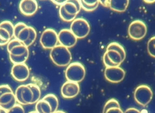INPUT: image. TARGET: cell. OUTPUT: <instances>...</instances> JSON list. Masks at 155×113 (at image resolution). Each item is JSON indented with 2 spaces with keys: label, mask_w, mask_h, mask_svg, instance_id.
Segmentation results:
<instances>
[{
  "label": "cell",
  "mask_w": 155,
  "mask_h": 113,
  "mask_svg": "<svg viewBox=\"0 0 155 113\" xmlns=\"http://www.w3.org/2000/svg\"><path fill=\"white\" fill-rule=\"evenodd\" d=\"M85 69L80 62L70 63L67 67L65 76L68 81L79 83L82 82L85 76Z\"/></svg>",
  "instance_id": "5"
},
{
  "label": "cell",
  "mask_w": 155,
  "mask_h": 113,
  "mask_svg": "<svg viewBox=\"0 0 155 113\" xmlns=\"http://www.w3.org/2000/svg\"><path fill=\"white\" fill-rule=\"evenodd\" d=\"M0 27L5 29L10 34L12 38L14 37V25L9 21H4L0 23Z\"/></svg>",
  "instance_id": "22"
},
{
  "label": "cell",
  "mask_w": 155,
  "mask_h": 113,
  "mask_svg": "<svg viewBox=\"0 0 155 113\" xmlns=\"http://www.w3.org/2000/svg\"><path fill=\"white\" fill-rule=\"evenodd\" d=\"M54 113H66L65 112H64V111H56V112H54Z\"/></svg>",
  "instance_id": "36"
},
{
  "label": "cell",
  "mask_w": 155,
  "mask_h": 113,
  "mask_svg": "<svg viewBox=\"0 0 155 113\" xmlns=\"http://www.w3.org/2000/svg\"><path fill=\"white\" fill-rule=\"evenodd\" d=\"M105 113H124L120 108H112L108 109Z\"/></svg>",
  "instance_id": "29"
},
{
  "label": "cell",
  "mask_w": 155,
  "mask_h": 113,
  "mask_svg": "<svg viewBox=\"0 0 155 113\" xmlns=\"http://www.w3.org/2000/svg\"><path fill=\"white\" fill-rule=\"evenodd\" d=\"M124 113H141L139 110L134 108H130L127 109Z\"/></svg>",
  "instance_id": "30"
},
{
  "label": "cell",
  "mask_w": 155,
  "mask_h": 113,
  "mask_svg": "<svg viewBox=\"0 0 155 113\" xmlns=\"http://www.w3.org/2000/svg\"><path fill=\"white\" fill-rule=\"evenodd\" d=\"M10 61L14 64L24 63L29 57V49L21 42L14 38L7 44Z\"/></svg>",
  "instance_id": "2"
},
{
  "label": "cell",
  "mask_w": 155,
  "mask_h": 113,
  "mask_svg": "<svg viewBox=\"0 0 155 113\" xmlns=\"http://www.w3.org/2000/svg\"><path fill=\"white\" fill-rule=\"evenodd\" d=\"M0 113H7V111L3 109L1 106H0Z\"/></svg>",
  "instance_id": "35"
},
{
  "label": "cell",
  "mask_w": 155,
  "mask_h": 113,
  "mask_svg": "<svg viewBox=\"0 0 155 113\" xmlns=\"http://www.w3.org/2000/svg\"><path fill=\"white\" fill-rule=\"evenodd\" d=\"M58 43V33L51 28L45 29L41 34L40 37V44L45 49L51 50Z\"/></svg>",
  "instance_id": "9"
},
{
  "label": "cell",
  "mask_w": 155,
  "mask_h": 113,
  "mask_svg": "<svg viewBox=\"0 0 155 113\" xmlns=\"http://www.w3.org/2000/svg\"><path fill=\"white\" fill-rule=\"evenodd\" d=\"M70 30L77 39H83L90 33V26L87 20L79 18L72 21Z\"/></svg>",
  "instance_id": "6"
},
{
  "label": "cell",
  "mask_w": 155,
  "mask_h": 113,
  "mask_svg": "<svg viewBox=\"0 0 155 113\" xmlns=\"http://www.w3.org/2000/svg\"><path fill=\"white\" fill-rule=\"evenodd\" d=\"M52 2H53L54 4L61 6V5H63V4L66 2V1H52Z\"/></svg>",
  "instance_id": "32"
},
{
  "label": "cell",
  "mask_w": 155,
  "mask_h": 113,
  "mask_svg": "<svg viewBox=\"0 0 155 113\" xmlns=\"http://www.w3.org/2000/svg\"><path fill=\"white\" fill-rule=\"evenodd\" d=\"M42 98L47 101L50 104L53 113H54L58 110L59 106V101L58 97L54 94H48L45 95Z\"/></svg>",
  "instance_id": "19"
},
{
  "label": "cell",
  "mask_w": 155,
  "mask_h": 113,
  "mask_svg": "<svg viewBox=\"0 0 155 113\" xmlns=\"http://www.w3.org/2000/svg\"><path fill=\"white\" fill-rule=\"evenodd\" d=\"M153 93L151 89L146 85L138 86L134 90V98L140 105L145 106L151 101Z\"/></svg>",
  "instance_id": "7"
},
{
  "label": "cell",
  "mask_w": 155,
  "mask_h": 113,
  "mask_svg": "<svg viewBox=\"0 0 155 113\" xmlns=\"http://www.w3.org/2000/svg\"><path fill=\"white\" fill-rule=\"evenodd\" d=\"M7 113H25V111L22 106L18 103L11 109L7 111Z\"/></svg>",
  "instance_id": "26"
},
{
  "label": "cell",
  "mask_w": 155,
  "mask_h": 113,
  "mask_svg": "<svg viewBox=\"0 0 155 113\" xmlns=\"http://www.w3.org/2000/svg\"><path fill=\"white\" fill-rule=\"evenodd\" d=\"M59 16L61 17V18L66 22H72L73 21H74L76 19L75 16H71L69 14H68L65 10H64V8H63V7L62 5H61L59 7Z\"/></svg>",
  "instance_id": "23"
},
{
  "label": "cell",
  "mask_w": 155,
  "mask_h": 113,
  "mask_svg": "<svg viewBox=\"0 0 155 113\" xmlns=\"http://www.w3.org/2000/svg\"><path fill=\"white\" fill-rule=\"evenodd\" d=\"M28 113H37V112L36 111H31V112H30Z\"/></svg>",
  "instance_id": "37"
},
{
  "label": "cell",
  "mask_w": 155,
  "mask_h": 113,
  "mask_svg": "<svg viewBox=\"0 0 155 113\" xmlns=\"http://www.w3.org/2000/svg\"><path fill=\"white\" fill-rule=\"evenodd\" d=\"M11 75L15 80L24 82L30 76L29 68L25 63L14 64L11 69Z\"/></svg>",
  "instance_id": "11"
},
{
  "label": "cell",
  "mask_w": 155,
  "mask_h": 113,
  "mask_svg": "<svg viewBox=\"0 0 155 113\" xmlns=\"http://www.w3.org/2000/svg\"><path fill=\"white\" fill-rule=\"evenodd\" d=\"M81 7L85 11H91L97 8L99 5V1H80Z\"/></svg>",
  "instance_id": "20"
},
{
  "label": "cell",
  "mask_w": 155,
  "mask_h": 113,
  "mask_svg": "<svg viewBox=\"0 0 155 113\" xmlns=\"http://www.w3.org/2000/svg\"><path fill=\"white\" fill-rule=\"evenodd\" d=\"M147 51L151 57L155 58V36L148 40L147 42Z\"/></svg>",
  "instance_id": "24"
},
{
  "label": "cell",
  "mask_w": 155,
  "mask_h": 113,
  "mask_svg": "<svg viewBox=\"0 0 155 113\" xmlns=\"http://www.w3.org/2000/svg\"><path fill=\"white\" fill-rule=\"evenodd\" d=\"M16 100L13 91L7 92L0 95V106L6 111L9 110L16 104Z\"/></svg>",
  "instance_id": "15"
},
{
  "label": "cell",
  "mask_w": 155,
  "mask_h": 113,
  "mask_svg": "<svg viewBox=\"0 0 155 113\" xmlns=\"http://www.w3.org/2000/svg\"><path fill=\"white\" fill-rule=\"evenodd\" d=\"M16 102L21 105H27L36 103L40 100L41 92L38 85L34 83L19 85L15 90Z\"/></svg>",
  "instance_id": "1"
},
{
  "label": "cell",
  "mask_w": 155,
  "mask_h": 113,
  "mask_svg": "<svg viewBox=\"0 0 155 113\" xmlns=\"http://www.w3.org/2000/svg\"><path fill=\"white\" fill-rule=\"evenodd\" d=\"M144 2L147 3V4H152V3L155 2V0H153V1H152V0H145Z\"/></svg>",
  "instance_id": "34"
},
{
  "label": "cell",
  "mask_w": 155,
  "mask_h": 113,
  "mask_svg": "<svg viewBox=\"0 0 155 113\" xmlns=\"http://www.w3.org/2000/svg\"><path fill=\"white\" fill-rule=\"evenodd\" d=\"M103 62L104 65L106 67H113L115 66V65L111 62V61L109 59V58L107 57L106 53H105L103 56Z\"/></svg>",
  "instance_id": "27"
},
{
  "label": "cell",
  "mask_w": 155,
  "mask_h": 113,
  "mask_svg": "<svg viewBox=\"0 0 155 113\" xmlns=\"http://www.w3.org/2000/svg\"><path fill=\"white\" fill-rule=\"evenodd\" d=\"M105 53L111 62L115 66H119L124 60L122 59L120 54L114 50H106Z\"/></svg>",
  "instance_id": "18"
},
{
  "label": "cell",
  "mask_w": 155,
  "mask_h": 113,
  "mask_svg": "<svg viewBox=\"0 0 155 113\" xmlns=\"http://www.w3.org/2000/svg\"><path fill=\"white\" fill-rule=\"evenodd\" d=\"M20 11L25 16L33 15L38 8V4L35 0H22L19 4Z\"/></svg>",
  "instance_id": "14"
},
{
  "label": "cell",
  "mask_w": 155,
  "mask_h": 113,
  "mask_svg": "<svg viewBox=\"0 0 155 113\" xmlns=\"http://www.w3.org/2000/svg\"><path fill=\"white\" fill-rule=\"evenodd\" d=\"M112 108H120L119 102L114 98L110 99L106 102L103 108V113H105L108 109Z\"/></svg>",
  "instance_id": "25"
},
{
  "label": "cell",
  "mask_w": 155,
  "mask_h": 113,
  "mask_svg": "<svg viewBox=\"0 0 155 113\" xmlns=\"http://www.w3.org/2000/svg\"><path fill=\"white\" fill-rule=\"evenodd\" d=\"M50 57L52 62L59 66H68L72 59L69 49L61 45H58L51 50Z\"/></svg>",
  "instance_id": "4"
},
{
  "label": "cell",
  "mask_w": 155,
  "mask_h": 113,
  "mask_svg": "<svg viewBox=\"0 0 155 113\" xmlns=\"http://www.w3.org/2000/svg\"><path fill=\"white\" fill-rule=\"evenodd\" d=\"M114 50L117 51V53H119L120 56H122V59L124 60L125 59L126 57V52L125 49L124 48V47L119 44L117 42H111L110 43L107 47V50Z\"/></svg>",
  "instance_id": "21"
},
{
  "label": "cell",
  "mask_w": 155,
  "mask_h": 113,
  "mask_svg": "<svg viewBox=\"0 0 155 113\" xmlns=\"http://www.w3.org/2000/svg\"><path fill=\"white\" fill-rule=\"evenodd\" d=\"M80 91V87L78 83L66 81L61 88L62 96L65 98H71L76 97Z\"/></svg>",
  "instance_id": "13"
},
{
  "label": "cell",
  "mask_w": 155,
  "mask_h": 113,
  "mask_svg": "<svg viewBox=\"0 0 155 113\" xmlns=\"http://www.w3.org/2000/svg\"><path fill=\"white\" fill-rule=\"evenodd\" d=\"M129 4V1H110L109 7L117 12L125 11Z\"/></svg>",
  "instance_id": "16"
},
{
  "label": "cell",
  "mask_w": 155,
  "mask_h": 113,
  "mask_svg": "<svg viewBox=\"0 0 155 113\" xmlns=\"http://www.w3.org/2000/svg\"><path fill=\"white\" fill-rule=\"evenodd\" d=\"M58 42L59 45L67 48L74 47L78 40L76 37L70 29H62L58 34Z\"/></svg>",
  "instance_id": "12"
},
{
  "label": "cell",
  "mask_w": 155,
  "mask_h": 113,
  "mask_svg": "<svg viewBox=\"0 0 155 113\" xmlns=\"http://www.w3.org/2000/svg\"><path fill=\"white\" fill-rule=\"evenodd\" d=\"M147 33V25L141 20H134L128 26V36L133 40H139L142 39L146 36Z\"/></svg>",
  "instance_id": "8"
},
{
  "label": "cell",
  "mask_w": 155,
  "mask_h": 113,
  "mask_svg": "<svg viewBox=\"0 0 155 113\" xmlns=\"http://www.w3.org/2000/svg\"><path fill=\"white\" fill-rule=\"evenodd\" d=\"M125 76V72L123 68L118 66L106 67L104 70L105 78L111 83H119L122 82Z\"/></svg>",
  "instance_id": "10"
},
{
  "label": "cell",
  "mask_w": 155,
  "mask_h": 113,
  "mask_svg": "<svg viewBox=\"0 0 155 113\" xmlns=\"http://www.w3.org/2000/svg\"><path fill=\"white\" fill-rule=\"evenodd\" d=\"M6 44H7V43L5 42V41H4V40L1 39V37H0V46L5 45H6Z\"/></svg>",
  "instance_id": "33"
},
{
  "label": "cell",
  "mask_w": 155,
  "mask_h": 113,
  "mask_svg": "<svg viewBox=\"0 0 155 113\" xmlns=\"http://www.w3.org/2000/svg\"><path fill=\"white\" fill-rule=\"evenodd\" d=\"M99 3L104 7H109L110 1H99Z\"/></svg>",
  "instance_id": "31"
},
{
  "label": "cell",
  "mask_w": 155,
  "mask_h": 113,
  "mask_svg": "<svg viewBox=\"0 0 155 113\" xmlns=\"http://www.w3.org/2000/svg\"><path fill=\"white\" fill-rule=\"evenodd\" d=\"M37 37L36 30L24 22H18L14 25V38L18 39L28 47L31 45Z\"/></svg>",
  "instance_id": "3"
},
{
  "label": "cell",
  "mask_w": 155,
  "mask_h": 113,
  "mask_svg": "<svg viewBox=\"0 0 155 113\" xmlns=\"http://www.w3.org/2000/svg\"><path fill=\"white\" fill-rule=\"evenodd\" d=\"M13 91L12 89L8 85H0V95L7 92Z\"/></svg>",
  "instance_id": "28"
},
{
  "label": "cell",
  "mask_w": 155,
  "mask_h": 113,
  "mask_svg": "<svg viewBox=\"0 0 155 113\" xmlns=\"http://www.w3.org/2000/svg\"><path fill=\"white\" fill-rule=\"evenodd\" d=\"M35 110L37 113H53L50 104L43 98L36 103Z\"/></svg>",
  "instance_id": "17"
}]
</instances>
